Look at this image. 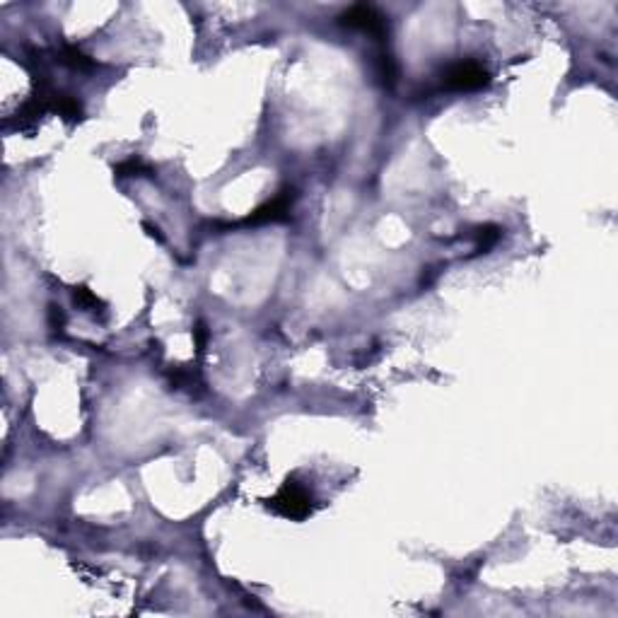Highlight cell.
<instances>
[{"label":"cell","mask_w":618,"mask_h":618,"mask_svg":"<svg viewBox=\"0 0 618 618\" xmlns=\"http://www.w3.org/2000/svg\"><path fill=\"white\" fill-rule=\"evenodd\" d=\"M292 199H295V191L285 189L280 191L276 199H271L269 203L259 206L249 218H244L241 222L244 225H266V222H285L290 218V208H292Z\"/></svg>","instance_id":"obj_4"},{"label":"cell","mask_w":618,"mask_h":618,"mask_svg":"<svg viewBox=\"0 0 618 618\" xmlns=\"http://www.w3.org/2000/svg\"><path fill=\"white\" fill-rule=\"evenodd\" d=\"M502 237V229L498 225H483L479 227V232H476V251H488L490 246L498 244V239Z\"/></svg>","instance_id":"obj_10"},{"label":"cell","mask_w":618,"mask_h":618,"mask_svg":"<svg viewBox=\"0 0 618 618\" xmlns=\"http://www.w3.org/2000/svg\"><path fill=\"white\" fill-rule=\"evenodd\" d=\"M374 75H377V78L382 80V85H387V87L397 85L399 68H397V63H394L392 54H387V51H379L377 59H374Z\"/></svg>","instance_id":"obj_6"},{"label":"cell","mask_w":618,"mask_h":618,"mask_svg":"<svg viewBox=\"0 0 618 618\" xmlns=\"http://www.w3.org/2000/svg\"><path fill=\"white\" fill-rule=\"evenodd\" d=\"M269 505H271L273 512L280 514V517L304 519L312 512V495L299 486V483L288 481L283 488L278 490V495L269 502Z\"/></svg>","instance_id":"obj_3"},{"label":"cell","mask_w":618,"mask_h":618,"mask_svg":"<svg viewBox=\"0 0 618 618\" xmlns=\"http://www.w3.org/2000/svg\"><path fill=\"white\" fill-rule=\"evenodd\" d=\"M169 382L176 387V389H189V392H196L203 387V382L199 377V372L191 367H174L169 372Z\"/></svg>","instance_id":"obj_8"},{"label":"cell","mask_w":618,"mask_h":618,"mask_svg":"<svg viewBox=\"0 0 618 618\" xmlns=\"http://www.w3.org/2000/svg\"><path fill=\"white\" fill-rule=\"evenodd\" d=\"M339 22L348 29H358L362 34H369L377 41H384L387 34H389L387 17L377 8H372V5H353L346 12H341Z\"/></svg>","instance_id":"obj_2"},{"label":"cell","mask_w":618,"mask_h":618,"mask_svg":"<svg viewBox=\"0 0 618 618\" xmlns=\"http://www.w3.org/2000/svg\"><path fill=\"white\" fill-rule=\"evenodd\" d=\"M490 82V73L479 61H459L442 73V87L452 92H474Z\"/></svg>","instance_id":"obj_1"},{"label":"cell","mask_w":618,"mask_h":618,"mask_svg":"<svg viewBox=\"0 0 618 618\" xmlns=\"http://www.w3.org/2000/svg\"><path fill=\"white\" fill-rule=\"evenodd\" d=\"M51 111H56L59 116L68 119V121H78L82 119V104L73 94H66V92H54V99H51Z\"/></svg>","instance_id":"obj_5"},{"label":"cell","mask_w":618,"mask_h":618,"mask_svg":"<svg viewBox=\"0 0 618 618\" xmlns=\"http://www.w3.org/2000/svg\"><path fill=\"white\" fill-rule=\"evenodd\" d=\"M73 299H75V304H78L80 309H85V312H94V314H97V312L104 309V302H101V299L94 295L92 290H87V288H75L73 290Z\"/></svg>","instance_id":"obj_11"},{"label":"cell","mask_w":618,"mask_h":618,"mask_svg":"<svg viewBox=\"0 0 618 618\" xmlns=\"http://www.w3.org/2000/svg\"><path fill=\"white\" fill-rule=\"evenodd\" d=\"M114 171H116V176H121V179H126V176H152V167L143 160H138V157H131V160L116 164Z\"/></svg>","instance_id":"obj_9"},{"label":"cell","mask_w":618,"mask_h":618,"mask_svg":"<svg viewBox=\"0 0 618 618\" xmlns=\"http://www.w3.org/2000/svg\"><path fill=\"white\" fill-rule=\"evenodd\" d=\"M56 56H59L56 61L63 63V66H68V68H73V70H92L94 66H97V63H94L90 56L82 54L78 46H63Z\"/></svg>","instance_id":"obj_7"},{"label":"cell","mask_w":618,"mask_h":618,"mask_svg":"<svg viewBox=\"0 0 618 618\" xmlns=\"http://www.w3.org/2000/svg\"><path fill=\"white\" fill-rule=\"evenodd\" d=\"M194 341H196V350L203 353V350H206V343H208V329H206V324H203V322H196Z\"/></svg>","instance_id":"obj_12"},{"label":"cell","mask_w":618,"mask_h":618,"mask_svg":"<svg viewBox=\"0 0 618 618\" xmlns=\"http://www.w3.org/2000/svg\"><path fill=\"white\" fill-rule=\"evenodd\" d=\"M49 317H51V329H54V331H61L63 327H66V314H63L61 307L51 304V307H49Z\"/></svg>","instance_id":"obj_13"}]
</instances>
